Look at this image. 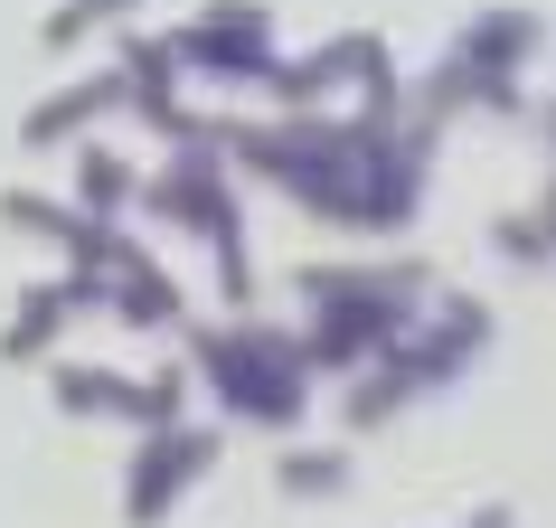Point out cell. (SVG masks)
I'll use <instances>...</instances> for the list:
<instances>
[{
  "mask_svg": "<svg viewBox=\"0 0 556 528\" xmlns=\"http://www.w3.org/2000/svg\"><path fill=\"white\" fill-rule=\"evenodd\" d=\"M189 368L217 387V406L236 425H302L312 406V350L302 330H274V322H227V330H189Z\"/></svg>",
  "mask_w": 556,
  "mask_h": 528,
  "instance_id": "277c9868",
  "label": "cell"
},
{
  "mask_svg": "<svg viewBox=\"0 0 556 528\" xmlns=\"http://www.w3.org/2000/svg\"><path fill=\"white\" fill-rule=\"evenodd\" d=\"M104 312H114L123 330H179V322H189L179 274H161V264H151L123 227H114V264H104Z\"/></svg>",
  "mask_w": 556,
  "mask_h": 528,
  "instance_id": "30bf717a",
  "label": "cell"
},
{
  "mask_svg": "<svg viewBox=\"0 0 556 528\" xmlns=\"http://www.w3.org/2000/svg\"><path fill=\"white\" fill-rule=\"evenodd\" d=\"M227 161L264 171L274 189H293V208L330 217L350 236H396L415 227L425 208V161H434V133H396V114H293V123H217Z\"/></svg>",
  "mask_w": 556,
  "mask_h": 528,
  "instance_id": "6da1fadb",
  "label": "cell"
},
{
  "mask_svg": "<svg viewBox=\"0 0 556 528\" xmlns=\"http://www.w3.org/2000/svg\"><path fill=\"white\" fill-rule=\"evenodd\" d=\"M76 312H104V274H76V264H66V274L29 284V293H20V312L0 322V368H38Z\"/></svg>",
  "mask_w": 556,
  "mask_h": 528,
  "instance_id": "ba28073f",
  "label": "cell"
},
{
  "mask_svg": "<svg viewBox=\"0 0 556 528\" xmlns=\"http://www.w3.org/2000/svg\"><path fill=\"white\" fill-rule=\"evenodd\" d=\"M491 246H500L509 264H556V236H547V217H538V208H528V217H500Z\"/></svg>",
  "mask_w": 556,
  "mask_h": 528,
  "instance_id": "e0dca14e",
  "label": "cell"
},
{
  "mask_svg": "<svg viewBox=\"0 0 556 528\" xmlns=\"http://www.w3.org/2000/svg\"><path fill=\"white\" fill-rule=\"evenodd\" d=\"M491 350V302H471V293H434L425 312H415L396 340H387L368 368H358L350 387V425L368 435V425H387L396 406H415V397H434V387H453L471 368V359Z\"/></svg>",
  "mask_w": 556,
  "mask_h": 528,
  "instance_id": "3957f363",
  "label": "cell"
},
{
  "mask_svg": "<svg viewBox=\"0 0 556 528\" xmlns=\"http://www.w3.org/2000/svg\"><path fill=\"white\" fill-rule=\"evenodd\" d=\"M94 114H123V76H76V86L38 95L29 114H20V142H29V151H58V142H76Z\"/></svg>",
  "mask_w": 556,
  "mask_h": 528,
  "instance_id": "7c38bea8",
  "label": "cell"
},
{
  "mask_svg": "<svg viewBox=\"0 0 556 528\" xmlns=\"http://www.w3.org/2000/svg\"><path fill=\"white\" fill-rule=\"evenodd\" d=\"M207 472H217V425H161V435H142V453L123 472V528H161L189 500V481H207Z\"/></svg>",
  "mask_w": 556,
  "mask_h": 528,
  "instance_id": "8992f818",
  "label": "cell"
},
{
  "mask_svg": "<svg viewBox=\"0 0 556 528\" xmlns=\"http://www.w3.org/2000/svg\"><path fill=\"white\" fill-rule=\"evenodd\" d=\"M142 217H161V227L199 236L207 255H217V293L245 312L255 302V264H245V208H236L227 189V142H217V123L207 133H189V142L170 151V171L142 179Z\"/></svg>",
  "mask_w": 556,
  "mask_h": 528,
  "instance_id": "5b68a950",
  "label": "cell"
},
{
  "mask_svg": "<svg viewBox=\"0 0 556 528\" xmlns=\"http://www.w3.org/2000/svg\"><path fill=\"white\" fill-rule=\"evenodd\" d=\"M48 397H58V415H114V425H142V378H123V368H86V359H66V368H48Z\"/></svg>",
  "mask_w": 556,
  "mask_h": 528,
  "instance_id": "4fadbf2b",
  "label": "cell"
},
{
  "mask_svg": "<svg viewBox=\"0 0 556 528\" xmlns=\"http://www.w3.org/2000/svg\"><path fill=\"white\" fill-rule=\"evenodd\" d=\"M76 208L114 227L123 208H142V171H132V161H114L104 142H86V151H76Z\"/></svg>",
  "mask_w": 556,
  "mask_h": 528,
  "instance_id": "5bb4252c",
  "label": "cell"
},
{
  "mask_svg": "<svg viewBox=\"0 0 556 528\" xmlns=\"http://www.w3.org/2000/svg\"><path fill=\"white\" fill-rule=\"evenodd\" d=\"M274 491L283 500H340L350 491V443H293L274 463Z\"/></svg>",
  "mask_w": 556,
  "mask_h": 528,
  "instance_id": "9a60e30c",
  "label": "cell"
},
{
  "mask_svg": "<svg viewBox=\"0 0 556 528\" xmlns=\"http://www.w3.org/2000/svg\"><path fill=\"white\" fill-rule=\"evenodd\" d=\"M547 133H556V104H547Z\"/></svg>",
  "mask_w": 556,
  "mask_h": 528,
  "instance_id": "d6986e66",
  "label": "cell"
},
{
  "mask_svg": "<svg viewBox=\"0 0 556 528\" xmlns=\"http://www.w3.org/2000/svg\"><path fill=\"white\" fill-rule=\"evenodd\" d=\"M302 302H312V322H302L312 368H368L434 302V284H425V264H302Z\"/></svg>",
  "mask_w": 556,
  "mask_h": 528,
  "instance_id": "7a4b0ae2",
  "label": "cell"
},
{
  "mask_svg": "<svg viewBox=\"0 0 556 528\" xmlns=\"http://www.w3.org/2000/svg\"><path fill=\"white\" fill-rule=\"evenodd\" d=\"M463 528H519V519H509V510H500V500H491V510H471Z\"/></svg>",
  "mask_w": 556,
  "mask_h": 528,
  "instance_id": "ac0fdd59",
  "label": "cell"
},
{
  "mask_svg": "<svg viewBox=\"0 0 556 528\" xmlns=\"http://www.w3.org/2000/svg\"><path fill=\"white\" fill-rule=\"evenodd\" d=\"M0 227H20V236H38V246H58L76 274H104V264H114V227H104V217L58 208V199H38V189H0Z\"/></svg>",
  "mask_w": 556,
  "mask_h": 528,
  "instance_id": "8fae6325",
  "label": "cell"
},
{
  "mask_svg": "<svg viewBox=\"0 0 556 528\" xmlns=\"http://www.w3.org/2000/svg\"><path fill=\"white\" fill-rule=\"evenodd\" d=\"M528 48H538V20H528V10H491V20H471V29H463V48H453V58L471 66V86H481V104H491V114H519V104H528V95H519Z\"/></svg>",
  "mask_w": 556,
  "mask_h": 528,
  "instance_id": "9c48e42d",
  "label": "cell"
},
{
  "mask_svg": "<svg viewBox=\"0 0 556 528\" xmlns=\"http://www.w3.org/2000/svg\"><path fill=\"white\" fill-rule=\"evenodd\" d=\"M123 10H132V0H58V10L38 20V48H86L94 29H114Z\"/></svg>",
  "mask_w": 556,
  "mask_h": 528,
  "instance_id": "2e32d148",
  "label": "cell"
},
{
  "mask_svg": "<svg viewBox=\"0 0 556 528\" xmlns=\"http://www.w3.org/2000/svg\"><path fill=\"white\" fill-rule=\"evenodd\" d=\"M179 76H227V86H274V20L264 10H245V0H227V10H207L199 29L170 38Z\"/></svg>",
  "mask_w": 556,
  "mask_h": 528,
  "instance_id": "52a82bcc",
  "label": "cell"
}]
</instances>
